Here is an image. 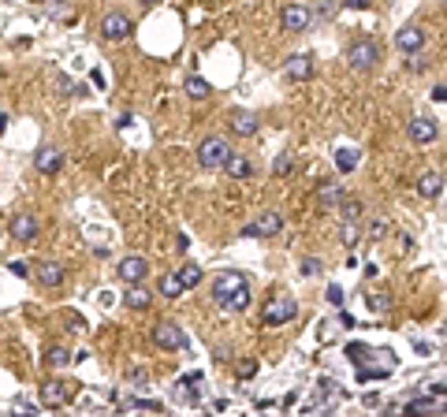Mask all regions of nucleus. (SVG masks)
Listing matches in <instances>:
<instances>
[{"mask_svg":"<svg viewBox=\"0 0 447 417\" xmlns=\"http://www.w3.org/2000/svg\"><path fill=\"white\" fill-rule=\"evenodd\" d=\"M209 94H213V86L202 79V75H190L187 79V97H194V101H205Z\"/></svg>","mask_w":447,"mask_h":417,"instance_id":"nucleus-25","label":"nucleus"},{"mask_svg":"<svg viewBox=\"0 0 447 417\" xmlns=\"http://www.w3.org/2000/svg\"><path fill=\"white\" fill-rule=\"evenodd\" d=\"M231 131L242 134V138H250V134L261 131V119L253 116V112H242V108H235V112H231Z\"/></svg>","mask_w":447,"mask_h":417,"instance_id":"nucleus-19","label":"nucleus"},{"mask_svg":"<svg viewBox=\"0 0 447 417\" xmlns=\"http://www.w3.org/2000/svg\"><path fill=\"white\" fill-rule=\"evenodd\" d=\"M176 280H179V287H183V294H187L190 287L202 283V268H198V265H183V268H176Z\"/></svg>","mask_w":447,"mask_h":417,"instance_id":"nucleus-23","label":"nucleus"},{"mask_svg":"<svg viewBox=\"0 0 447 417\" xmlns=\"http://www.w3.org/2000/svg\"><path fill=\"white\" fill-rule=\"evenodd\" d=\"M227 161H231V142L224 134L202 138V145H198V164L202 168H224Z\"/></svg>","mask_w":447,"mask_h":417,"instance_id":"nucleus-4","label":"nucleus"},{"mask_svg":"<svg viewBox=\"0 0 447 417\" xmlns=\"http://www.w3.org/2000/svg\"><path fill=\"white\" fill-rule=\"evenodd\" d=\"M425 38H428V34H425V26H422V23H406L403 30L395 34V45H399L403 52H410V57H414V52H422Z\"/></svg>","mask_w":447,"mask_h":417,"instance_id":"nucleus-13","label":"nucleus"},{"mask_svg":"<svg viewBox=\"0 0 447 417\" xmlns=\"http://www.w3.org/2000/svg\"><path fill=\"white\" fill-rule=\"evenodd\" d=\"M8 231H12V238H19V243H34V238L41 235V220L34 216V212H15Z\"/></svg>","mask_w":447,"mask_h":417,"instance_id":"nucleus-10","label":"nucleus"},{"mask_svg":"<svg viewBox=\"0 0 447 417\" xmlns=\"http://www.w3.org/2000/svg\"><path fill=\"white\" fill-rule=\"evenodd\" d=\"M340 238H343L346 246H354V243H358V227H354V224H343V231H340Z\"/></svg>","mask_w":447,"mask_h":417,"instance_id":"nucleus-34","label":"nucleus"},{"mask_svg":"<svg viewBox=\"0 0 447 417\" xmlns=\"http://www.w3.org/2000/svg\"><path fill=\"white\" fill-rule=\"evenodd\" d=\"M384 231H388V220H384V216H377V220L369 224V238H380Z\"/></svg>","mask_w":447,"mask_h":417,"instance_id":"nucleus-35","label":"nucleus"},{"mask_svg":"<svg viewBox=\"0 0 447 417\" xmlns=\"http://www.w3.org/2000/svg\"><path fill=\"white\" fill-rule=\"evenodd\" d=\"M417 194L425 201H440L444 198V172H422L417 175Z\"/></svg>","mask_w":447,"mask_h":417,"instance_id":"nucleus-15","label":"nucleus"},{"mask_svg":"<svg viewBox=\"0 0 447 417\" xmlns=\"http://www.w3.org/2000/svg\"><path fill=\"white\" fill-rule=\"evenodd\" d=\"M224 172L227 175H231V179H253V172H258V168H253V161H250V156H242V153H231V161H227L224 164Z\"/></svg>","mask_w":447,"mask_h":417,"instance_id":"nucleus-20","label":"nucleus"},{"mask_svg":"<svg viewBox=\"0 0 447 417\" xmlns=\"http://www.w3.org/2000/svg\"><path fill=\"white\" fill-rule=\"evenodd\" d=\"M250 298H253V287L242 272H231V268H227V272H220L213 280V302L220 305V309L242 313L246 305H250Z\"/></svg>","mask_w":447,"mask_h":417,"instance_id":"nucleus-1","label":"nucleus"},{"mask_svg":"<svg viewBox=\"0 0 447 417\" xmlns=\"http://www.w3.org/2000/svg\"><path fill=\"white\" fill-rule=\"evenodd\" d=\"M34 276H38L41 287H60L63 280H67V265H63V261H41Z\"/></svg>","mask_w":447,"mask_h":417,"instance_id":"nucleus-16","label":"nucleus"},{"mask_svg":"<svg viewBox=\"0 0 447 417\" xmlns=\"http://www.w3.org/2000/svg\"><path fill=\"white\" fill-rule=\"evenodd\" d=\"M131 384H134V387L145 384V373H142V369H138V373H131Z\"/></svg>","mask_w":447,"mask_h":417,"instance_id":"nucleus-38","label":"nucleus"},{"mask_svg":"<svg viewBox=\"0 0 447 417\" xmlns=\"http://www.w3.org/2000/svg\"><path fill=\"white\" fill-rule=\"evenodd\" d=\"M71 398V384H63V380H45L41 384V403L45 406H63Z\"/></svg>","mask_w":447,"mask_h":417,"instance_id":"nucleus-18","label":"nucleus"},{"mask_svg":"<svg viewBox=\"0 0 447 417\" xmlns=\"http://www.w3.org/2000/svg\"><path fill=\"white\" fill-rule=\"evenodd\" d=\"M328 302H332V305H343V291H340V287H328Z\"/></svg>","mask_w":447,"mask_h":417,"instance_id":"nucleus-37","label":"nucleus"},{"mask_svg":"<svg viewBox=\"0 0 447 417\" xmlns=\"http://www.w3.org/2000/svg\"><path fill=\"white\" fill-rule=\"evenodd\" d=\"M346 63H351L354 71H373L380 63V45L377 38H354L346 45Z\"/></svg>","mask_w":447,"mask_h":417,"instance_id":"nucleus-3","label":"nucleus"},{"mask_svg":"<svg viewBox=\"0 0 447 417\" xmlns=\"http://www.w3.org/2000/svg\"><path fill=\"white\" fill-rule=\"evenodd\" d=\"M63 168V153H60V145H41L38 153H34V172H41V175H56Z\"/></svg>","mask_w":447,"mask_h":417,"instance_id":"nucleus-14","label":"nucleus"},{"mask_svg":"<svg viewBox=\"0 0 447 417\" xmlns=\"http://www.w3.org/2000/svg\"><path fill=\"white\" fill-rule=\"evenodd\" d=\"M280 231H284V216L269 209V212H261L253 224H246L242 235H246V238H272V235H280Z\"/></svg>","mask_w":447,"mask_h":417,"instance_id":"nucleus-8","label":"nucleus"},{"mask_svg":"<svg viewBox=\"0 0 447 417\" xmlns=\"http://www.w3.org/2000/svg\"><path fill=\"white\" fill-rule=\"evenodd\" d=\"M291 172H295V153H280L276 161H272V175L284 179V175H291Z\"/></svg>","mask_w":447,"mask_h":417,"instance_id":"nucleus-27","label":"nucleus"},{"mask_svg":"<svg viewBox=\"0 0 447 417\" xmlns=\"http://www.w3.org/2000/svg\"><path fill=\"white\" fill-rule=\"evenodd\" d=\"M41 361H45L49 369H67V365H71V350H67V347H60V343H56V347H45Z\"/></svg>","mask_w":447,"mask_h":417,"instance_id":"nucleus-22","label":"nucleus"},{"mask_svg":"<svg viewBox=\"0 0 447 417\" xmlns=\"http://www.w3.org/2000/svg\"><path fill=\"white\" fill-rule=\"evenodd\" d=\"M157 294H164V298H183V287H179L176 272H164L160 283H157Z\"/></svg>","mask_w":447,"mask_h":417,"instance_id":"nucleus-24","label":"nucleus"},{"mask_svg":"<svg viewBox=\"0 0 447 417\" xmlns=\"http://www.w3.org/2000/svg\"><path fill=\"white\" fill-rule=\"evenodd\" d=\"M131 30H134V19L127 12H108L101 19V38L105 41H123V38H131Z\"/></svg>","mask_w":447,"mask_h":417,"instance_id":"nucleus-7","label":"nucleus"},{"mask_svg":"<svg viewBox=\"0 0 447 417\" xmlns=\"http://www.w3.org/2000/svg\"><path fill=\"white\" fill-rule=\"evenodd\" d=\"M335 12H340V8H335V4H317L313 12H309V15H313V19H317V15H321V19H332Z\"/></svg>","mask_w":447,"mask_h":417,"instance_id":"nucleus-33","label":"nucleus"},{"mask_svg":"<svg viewBox=\"0 0 447 417\" xmlns=\"http://www.w3.org/2000/svg\"><path fill=\"white\" fill-rule=\"evenodd\" d=\"M149 302H153V291H145V287H127V294H123V305L127 309H149Z\"/></svg>","mask_w":447,"mask_h":417,"instance_id":"nucleus-21","label":"nucleus"},{"mask_svg":"<svg viewBox=\"0 0 447 417\" xmlns=\"http://www.w3.org/2000/svg\"><path fill=\"white\" fill-rule=\"evenodd\" d=\"M179 395H183V398H198V376H187L183 387H179Z\"/></svg>","mask_w":447,"mask_h":417,"instance_id":"nucleus-32","label":"nucleus"},{"mask_svg":"<svg viewBox=\"0 0 447 417\" xmlns=\"http://www.w3.org/2000/svg\"><path fill=\"white\" fill-rule=\"evenodd\" d=\"M354 164H358V153H354V150H340V153H335V168H340V172H354Z\"/></svg>","mask_w":447,"mask_h":417,"instance_id":"nucleus-29","label":"nucleus"},{"mask_svg":"<svg viewBox=\"0 0 447 417\" xmlns=\"http://www.w3.org/2000/svg\"><path fill=\"white\" fill-rule=\"evenodd\" d=\"M340 216L346 220V224H354V220L362 216V201H354V198H343V201H340Z\"/></svg>","mask_w":447,"mask_h":417,"instance_id":"nucleus-28","label":"nucleus"},{"mask_svg":"<svg viewBox=\"0 0 447 417\" xmlns=\"http://www.w3.org/2000/svg\"><path fill=\"white\" fill-rule=\"evenodd\" d=\"M295 317H298L295 294H287V291L269 294V302H264V309H261V324H264V328H284V324H291Z\"/></svg>","mask_w":447,"mask_h":417,"instance_id":"nucleus-2","label":"nucleus"},{"mask_svg":"<svg viewBox=\"0 0 447 417\" xmlns=\"http://www.w3.org/2000/svg\"><path fill=\"white\" fill-rule=\"evenodd\" d=\"M235 373H239L242 380H246V376H253V373H258V361H253V358H242L239 365H235Z\"/></svg>","mask_w":447,"mask_h":417,"instance_id":"nucleus-31","label":"nucleus"},{"mask_svg":"<svg viewBox=\"0 0 447 417\" xmlns=\"http://www.w3.org/2000/svg\"><path fill=\"white\" fill-rule=\"evenodd\" d=\"M280 26H284V30H291V34H302V30H309V26H313V15H309L306 4H287L284 12H280Z\"/></svg>","mask_w":447,"mask_h":417,"instance_id":"nucleus-11","label":"nucleus"},{"mask_svg":"<svg viewBox=\"0 0 447 417\" xmlns=\"http://www.w3.org/2000/svg\"><path fill=\"white\" fill-rule=\"evenodd\" d=\"M436 410H440V403H433V398H417V403L406 406L410 417H428V414H436Z\"/></svg>","mask_w":447,"mask_h":417,"instance_id":"nucleus-26","label":"nucleus"},{"mask_svg":"<svg viewBox=\"0 0 447 417\" xmlns=\"http://www.w3.org/2000/svg\"><path fill=\"white\" fill-rule=\"evenodd\" d=\"M340 201H343V183H335V179H321V183H317V205L340 209Z\"/></svg>","mask_w":447,"mask_h":417,"instance_id":"nucleus-17","label":"nucleus"},{"mask_svg":"<svg viewBox=\"0 0 447 417\" xmlns=\"http://www.w3.org/2000/svg\"><path fill=\"white\" fill-rule=\"evenodd\" d=\"M313 57L309 52H295V57H287V63H284V79H291V82H306V79H313Z\"/></svg>","mask_w":447,"mask_h":417,"instance_id":"nucleus-12","label":"nucleus"},{"mask_svg":"<svg viewBox=\"0 0 447 417\" xmlns=\"http://www.w3.org/2000/svg\"><path fill=\"white\" fill-rule=\"evenodd\" d=\"M149 336H153V343H157L160 350H183L187 347V332L179 328L176 321H157Z\"/></svg>","mask_w":447,"mask_h":417,"instance_id":"nucleus-5","label":"nucleus"},{"mask_svg":"<svg viewBox=\"0 0 447 417\" xmlns=\"http://www.w3.org/2000/svg\"><path fill=\"white\" fill-rule=\"evenodd\" d=\"M116 272H120V280L127 283V287H138L145 276H149V261H145L142 254H127L120 265H116Z\"/></svg>","mask_w":447,"mask_h":417,"instance_id":"nucleus-9","label":"nucleus"},{"mask_svg":"<svg viewBox=\"0 0 447 417\" xmlns=\"http://www.w3.org/2000/svg\"><path fill=\"white\" fill-rule=\"evenodd\" d=\"M369 309H373V313H388V309H391V298H388L384 291L369 294Z\"/></svg>","mask_w":447,"mask_h":417,"instance_id":"nucleus-30","label":"nucleus"},{"mask_svg":"<svg viewBox=\"0 0 447 417\" xmlns=\"http://www.w3.org/2000/svg\"><path fill=\"white\" fill-rule=\"evenodd\" d=\"M321 272V257H306L302 261V276H317Z\"/></svg>","mask_w":447,"mask_h":417,"instance_id":"nucleus-36","label":"nucleus"},{"mask_svg":"<svg viewBox=\"0 0 447 417\" xmlns=\"http://www.w3.org/2000/svg\"><path fill=\"white\" fill-rule=\"evenodd\" d=\"M406 138L414 145H433L436 138H440V123H436L433 116H414L406 123Z\"/></svg>","mask_w":447,"mask_h":417,"instance_id":"nucleus-6","label":"nucleus"}]
</instances>
